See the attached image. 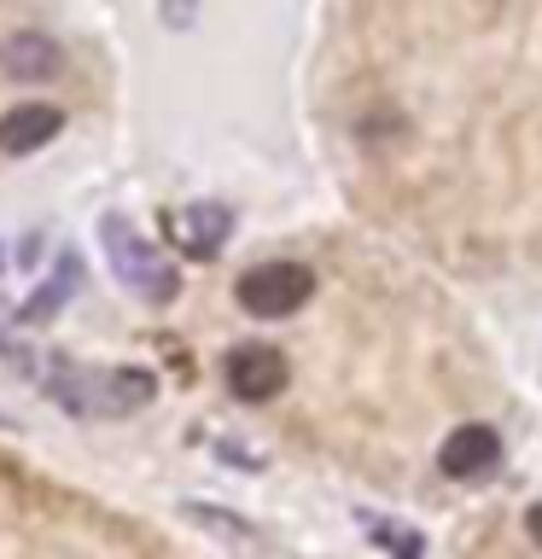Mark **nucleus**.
I'll list each match as a JSON object with an SVG mask.
<instances>
[{
  "instance_id": "f257e3e1",
  "label": "nucleus",
  "mask_w": 542,
  "mask_h": 559,
  "mask_svg": "<svg viewBox=\"0 0 542 559\" xmlns=\"http://www.w3.org/2000/svg\"><path fill=\"white\" fill-rule=\"evenodd\" d=\"M47 396L59 402L64 414L76 419H117V414H134L157 396V379L146 367H76V361H59L47 373Z\"/></svg>"
},
{
  "instance_id": "f03ea898",
  "label": "nucleus",
  "mask_w": 542,
  "mask_h": 559,
  "mask_svg": "<svg viewBox=\"0 0 542 559\" xmlns=\"http://www.w3.org/2000/svg\"><path fill=\"white\" fill-rule=\"evenodd\" d=\"M105 257H111V274L129 280V292H140L146 304H169L175 292H181V274H175V262L157 257V245L140 234L129 216H105Z\"/></svg>"
},
{
  "instance_id": "7ed1b4c3",
  "label": "nucleus",
  "mask_w": 542,
  "mask_h": 559,
  "mask_svg": "<svg viewBox=\"0 0 542 559\" xmlns=\"http://www.w3.org/2000/svg\"><path fill=\"white\" fill-rule=\"evenodd\" d=\"M315 292V274L304 269V262H262V269H245L239 274V309L257 314V321H280V314H297L309 304Z\"/></svg>"
},
{
  "instance_id": "20e7f679",
  "label": "nucleus",
  "mask_w": 542,
  "mask_h": 559,
  "mask_svg": "<svg viewBox=\"0 0 542 559\" xmlns=\"http://www.w3.org/2000/svg\"><path fill=\"white\" fill-rule=\"evenodd\" d=\"M227 373V391H234L239 402H274L280 391H286V356H280L274 344H234L222 361Z\"/></svg>"
},
{
  "instance_id": "39448f33",
  "label": "nucleus",
  "mask_w": 542,
  "mask_h": 559,
  "mask_svg": "<svg viewBox=\"0 0 542 559\" xmlns=\"http://www.w3.org/2000/svg\"><path fill=\"white\" fill-rule=\"evenodd\" d=\"M437 466H444V478H455V484L490 478V472L502 466V437L490 426H455L444 437V449H437Z\"/></svg>"
},
{
  "instance_id": "423d86ee",
  "label": "nucleus",
  "mask_w": 542,
  "mask_h": 559,
  "mask_svg": "<svg viewBox=\"0 0 542 559\" xmlns=\"http://www.w3.org/2000/svg\"><path fill=\"white\" fill-rule=\"evenodd\" d=\"M59 129H64L59 105H17V111L0 117V152H12V157L42 152L47 140H59Z\"/></svg>"
},
{
  "instance_id": "0eeeda50",
  "label": "nucleus",
  "mask_w": 542,
  "mask_h": 559,
  "mask_svg": "<svg viewBox=\"0 0 542 559\" xmlns=\"http://www.w3.org/2000/svg\"><path fill=\"white\" fill-rule=\"evenodd\" d=\"M0 70L17 76V82H47L52 70H59V47H52L47 35H35V29L7 35V41H0Z\"/></svg>"
},
{
  "instance_id": "6e6552de",
  "label": "nucleus",
  "mask_w": 542,
  "mask_h": 559,
  "mask_svg": "<svg viewBox=\"0 0 542 559\" xmlns=\"http://www.w3.org/2000/svg\"><path fill=\"white\" fill-rule=\"evenodd\" d=\"M175 227H181V251L187 257H216L222 251V239H227V227H234V216H227V204H192V210H181L175 216Z\"/></svg>"
},
{
  "instance_id": "1a4fd4ad",
  "label": "nucleus",
  "mask_w": 542,
  "mask_h": 559,
  "mask_svg": "<svg viewBox=\"0 0 542 559\" xmlns=\"http://www.w3.org/2000/svg\"><path fill=\"white\" fill-rule=\"evenodd\" d=\"M76 280H82V269H76V257H59V269H52V280L42 292L30 297L24 309H17V326H42V321H52L70 297H76Z\"/></svg>"
},
{
  "instance_id": "9d476101",
  "label": "nucleus",
  "mask_w": 542,
  "mask_h": 559,
  "mask_svg": "<svg viewBox=\"0 0 542 559\" xmlns=\"http://www.w3.org/2000/svg\"><path fill=\"white\" fill-rule=\"evenodd\" d=\"M367 531H374V542H379V548H391L397 559H426V542H420L414 531H402V524H367Z\"/></svg>"
},
{
  "instance_id": "9b49d317",
  "label": "nucleus",
  "mask_w": 542,
  "mask_h": 559,
  "mask_svg": "<svg viewBox=\"0 0 542 559\" xmlns=\"http://www.w3.org/2000/svg\"><path fill=\"white\" fill-rule=\"evenodd\" d=\"M0 356H7L12 367H24V373H35V367H42V356H35L24 338H12V309H7V304H0Z\"/></svg>"
},
{
  "instance_id": "f8f14e48",
  "label": "nucleus",
  "mask_w": 542,
  "mask_h": 559,
  "mask_svg": "<svg viewBox=\"0 0 542 559\" xmlns=\"http://www.w3.org/2000/svg\"><path fill=\"white\" fill-rule=\"evenodd\" d=\"M525 531H531V542H537V548H542V501L531 507V513H525Z\"/></svg>"
},
{
  "instance_id": "ddd939ff",
  "label": "nucleus",
  "mask_w": 542,
  "mask_h": 559,
  "mask_svg": "<svg viewBox=\"0 0 542 559\" xmlns=\"http://www.w3.org/2000/svg\"><path fill=\"white\" fill-rule=\"evenodd\" d=\"M169 24H192V0H169Z\"/></svg>"
},
{
  "instance_id": "4468645a",
  "label": "nucleus",
  "mask_w": 542,
  "mask_h": 559,
  "mask_svg": "<svg viewBox=\"0 0 542 559\" xmlns=\"http://www.w3.org/2000/svg\"><path fill=\"white\" fill-rule=\"evenodd\" d=\"M0 262H7V257H0Z\"/></svg>"
}]
</instances>
